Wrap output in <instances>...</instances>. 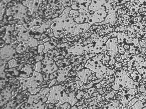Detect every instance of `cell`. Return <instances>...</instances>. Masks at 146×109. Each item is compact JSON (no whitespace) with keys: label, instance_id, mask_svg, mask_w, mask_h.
<instances>
[{"label":"cell","instance_id":"6da1fadb","mask_svg":"<svg viewBox=\"0 0 146 109\" xmlns=\"http://www.w3.org/2000/svg\"><path fill=\"white\" fill-rule=\"evenodd\" d=\"M46 97L48 99L46 103L56 104V107H60V105L65 102H68L72 106H74L78 102V99L75 97V93L66 94L61 85L54 86L50 88V90Z\"/></svg>","mask_w":146,"mask_h":109},{"label":"cell","instance_id":"7a4b0ae2","mask_svg":"<svg viewBox=\"0 0 146 109\" xmlns=\"http://www.w3.org/2000/svg\"><path fill=\"white\" fill-rule=\"evenodd\" d=\"M20 81V84L23 90L28 88V91L32 95H36L39 92L40 88H38V85L42 84L43 80V75L40 72L34 71L33 75L30 78H17Z\"/></svg>","mask_w":146,"mask_h":109},{"label":"cell","instance_id":"3957f363","mask_svg":"<svg viewBox=\"0 0 146 109\" xmlns=\"http://www.w3.org/2000/svg\"><path fill=\"white\" fill-rule=\"evenodd\" d=\"M49 87L43 88L36 95H32L30 93H27L29 97L27 102L21 106L23 109H44L45 108L46 103L43 102V98H45L49 92Z\"/></svg>","mask_w":146,"mask_h":109},{"label":"cell","instance_id":"277c9868","mask_svg":"<svg viewBox=\"0 0 146 109\" xmlns=\"http://www.w3.org/2000/svg\"><path fill=\"white\" fill-rule=\"evenodd\" d=\"M30 30L26 29L23 24H16L13 35L19 42L27 44L30 48H34L38 45V41L34 36L30 35Z\"/></svg>","mask_w":146,"mask_h":109},{"label":"cell","instance_id":"5b68a950","mask_svg":"<svg viewBox=\"0 0 146 109\" xmlns=\"http://www.w3.org/2000/svg\"><path fill=\"white\" fill-rule=\"evenodd\" d=\"M28 9L23 3H18L10 7L6 10V15L10 17L9 20H19L24 21L27 18V14Z\"/></svg>","mask_w":146,"mask_h":109},{"label":"cell","instance_id":"8992f818","mask_svg":"<svg viewBox=\"0 0 146 109\" xmlns=\"http://www.w3.org/2000/svg\"><path fill=\"white\" fill-rule=\"evenodd\" d=\"M102 55H98L95 57L89 60L87 62L86 64L85 65L86 68H89L90 70L96 73V76L98 78L101 77L106 71L107 68L102 64V63L100 61L102 57Z\"/></svg>","mask_w":146,"mask_h":109},{"label":"cell","instance_id":"52a82bcc","mask_svg":"<svg viewBox=\"0 0 146 109\" xmlns=\"http://www.w3.org/2000/svg\"><path fill=\"white\" fill-rule=\"evenodd\" d=\"M42 71L47 74H52L58 70V68L55 62L45 53L44 59L42 61Z\"/></svg>","mask_w":146,"mask_h":109},{"label":"cell","instance_id":"ba28073f","mask_svg":"<svg viewBox=\"0 0 146 109\" xmlns=\"http://www.w3.org/2000/svg\"><path fill=\"white\" fill-rule=\"evenodd\" d=\"M16 46L12 43L7 44L1 49V58L5 61L11 59L16 54Z\"/></svg>","mask_w":146,"mask_h":109},{"label":"cell","instance_id":"9c48e42d","mask_svg":"<svg viewBox=\"0 0 146 109\" xmlns=\"http://www.w3.org/2000/svg\"><path fill=\"white\" fill-rule=\"evenodd\" d=\"M107 13L105 10H100L94 12L90 14L88 18V23L91 25L96 23L102 22L106 17Z\"/></svg>","mask_w":146,"mask_h":109},{"label":"cell","instance_id":"30bf717a","mask_svg":"<svg viewBox=\"0 0 146 109\" xmlns=\"http://www.w3.org/2000/svg\"><path fill=\"white\" fill-rule=\"evenodd\" d=\"M42 0H24L22 3L27 7L29 11V15L31 16L38 10Z\"/></svg>","mask_w":146,"mask_h":109},{"label":"cell","instance_id":"8fae6325","mask_svg":"<svg viewBox=\"0 0 146 109\" xmlns=\"http://www.w3.org/2000/svg\"><path fill=\"white\" fill-rule=\"evenodd\" d=\"M71 65H69L65 67H61L56 71V80L58 82L65 81L68 78V73L71 69Z\"/></svg>","mask_w":146,"mask_h":109},{"label":"cell","instance_id":"7c38bea8","mask_svg":"<svg viewBox=\"0 0 146 109\" xmlns=\"http://www.w3.org/2000/svg\"><path fill=\"white\" fill-rule=\"evenodd\" d=\"M106 0H92L91 3L88 7V9L95 12L100 10H105Z\"/></svg>","mask_w":146,"mask_h":109},{"label":"cell","instance_id":"4fadbf2b","mask_svg":"<svg viewBox=\"0 0 146 109\" xmlns=\"http://www.w3.org/2000/svg\"><path fill=\"white\" fill-rule=\"evenodd\" d=\"M5 33L4 36L3 37V39L5 41V43L7 44H11L12 37L14 35V32L15 30V24L9 25L5 27Z\"/></svg>","mask_w":146,"mask_h":109},{"label":"cell","instance_id":"5bb4252c","mask_svg":"<svg viewBox=\"0 0 146 109\" xmlns=\"http://www.w3.org/2000/svg\"><path fill=\"white\" fill-rule=\"evenodd\" d=\"M92 73H93L92 70H90L89 68H86L80 71H76V76L80 78V81H82L84 83H86L88 78Z\"/></svg>","mask_w":146,"mask_h":109},{"label":"cell","instance_id":"9a60e30c","mask_svg":"<svg viewBox=\"0 0 146 109\" xmlns=\"http://www.w3.org/2000/svg\"><path fill=\"white\" fill-rule=\"evenodd\" d=\"M22 68L21 69V72L19 77L23 78H27L31 74H33L34 71L32 70L31 66L28 64H22Z\"/></svg>","mask_w":146,"mask_h":109},{"label":"cell","instance_id":"2e32d148","mask_svg":"<svg viewBox=\"0 0 146 109\" xmlns=\"http://www.w3.org/2000/svg\"><path fill=\"white\" fill-rule=\"evenodd\" d=\"M84 47L80 44L70 47L67 50L69 53H72L74 55H80L84 53Z\"/></svg>","mask_w":146,"mask_h":109},{"label":"cell","instance_id":"e0dca14e","mask_svg":"<svg viewBox=\"0 0 146 109\" xmlns=\"http://www.w3.org/2000/svg\"><path fill=\"white\" fill-rule=\"evenodd\" d=\"M91 25L89 23H82L77 24L75 35H79L80 33H84L90 28Z\"/></svg>","mask_w":146,"mask_h":109},{"label":"cell","instance_id":"ac0fdd59","mask_svg":"<svg viewBox=\"0 0 146 109\" xmlns=\"http://www.w3.org/2000/svg\"><path fill=\"white\" fill-rule=\"evenodd\" d=\"M90 15V14L89 12L84 13H80V16L74 18V20L76 23L78 24L88 23V18Z\"/></svg>","mask_w":146,"mask_h":109},{"label":"cell","instance_id":"d6986e66","mask_svg":"<svg viewBox=\"0 0 146 109\" xmlns=\"http://www.w3.org/2000/svg\"><path fill=\"white\" fill-rule=\"evenodd\" d=\"M51 42H47L44 43V45L45 46V48H44V49L43 50V53H47L48 51H49L50 50H51L52 49H53L57 45L56 42L55 41L54 39L53 40L52 39L51 37Z\"/></svg>","mask_w":146,"mask_h":109},{"label":"cell","instance_id":"ffe728a7","mask_svg":"<svg viewBox=\"0 0 146 109\" xmlns=\"http://www.w3.org/2000/svg\"><path fill=\"white\" fill-rule=\"evenodd\" d=\"M42 19H35L29 23H25L23 25L27 30H30L32 27L35 26H40L42 25Z\"/></svg>","mask_w":146,"mask_h":109},{"label":"cell","instance_id":"44dd1931","mask_svg":"<svg viewBox=\"0 0 146 109\" xmlns=\"http://www.w3.org/2000/svg\"><path fill=\"white\" fill-rule=\"evenodd\" d=\"M11 94L9 92V91L7 90V89H5L1 93V102L7 101L9 100V98L11 97Z\"/></svg>","mask_w":146,"mask_h":109},{"label":"cell","instance_id":"7402d4cb","mask_svg":"<svg viewBox=\"0 0 146 109\" xmlns=\"http://www.w3.org/2000/svg\"><path fill=\"white\" fill-rule=\"evenodd\" d=\"M53 23L52 20H50L49 22H48L47 23H44L42 25L40 26V27L36 30V33H38L39 34H42L44 32L46 31L47 29L48 28L50 27V26Z\"/></svg>","mask_w":146,"mask_h":109},{"label":"cell","instance_id":"603a6c76","mask_svg":"<svg viewBox=\"0 0 146 109\" xmlns=\"http://www.w3.org/2000/svg\"><path fill=\"white\" fill-rule=\"evenodd\" d=\"M28 47V46L27 44L19 42V45L16 47V50L17 53L21 54V53H23L25 51H26L27 48Z\"/></svg>","mask_w":146,"mask_h":109},{"label":"cell","instance_id":"cb8c5ba5","mask_svg":"<svg viewBox=\"0 0 146 109\" xmlns=\"http://www.w3.org/2000/svg\"><path fill=\"white\" fill-rule=\"evenodd\" d=\"M113 19H115V14L111 13L110 15H108L107 17H106L105 18L104 22H101V24H105V23H113L115 22V20Z\"/></svg>","mask_w":146,"mask_h":109},{"label":"cell","instance_id":"d4e9b609","mask_svg":"<svg viewBox=\"0 0 146 109\" xmlns=\"http://www.w3.org/2000/svg\"><path fill=\"white\" fill-rule=\"evenodd\" d=\"M80 13L78 11V10L73 9V10H70V11L69 12V16L71 18L74 19L76 17H78L80 16Z\"/></svg>","mask_w":146,"mask_h":109},{"label":"cell","instance_id":"484cf974","mask_svg":"<svg viewBox=\"0 0 146 109\" xmlns=\"http://www.w3.org/2000/svg\"><path fill=\"white\" fill-rule=\"evenodd\" d=\"M9 64V68H12L14 67H16V66H19L20 64L18 63V62L16 61L15 59H12L9 61L8 62Z\"/></svg>","mask_w":146,"mask_h":109},{"label":"cell","instance_id":"4316f807","mask_svg":"<svg viewBox=\"0 0 146 109\" xmlns=\"http://www.w3.org/2000/svg\"><path fill=\"white\" fill-rule=\"evenodd\" d=\"M35 71H37L38 72H41L42 71V63L40 61H38L36 64L35 65Z\"/></svg>","mask_w":146,"mask_h":109},{"label":"cell","instance_id":"83f0119b","mask_svg":"<svg viewBox=\"0 0 146 109\" xmlns=\"http://www.w3.org/2000/svg\"><path fill=\"white\" fill-rule=\"evenodd\" d=\"M60 54V53H58V51H56V50H50L49 51H48V56L50 57V58H52V57L55 55H58Z\"/></svg>","mask_w":146,"mask_h":109},{"label":"cell","instance_id":"f1b7e54d","mask_svg":"<svg viewBox=\"0 0 146 109\" xmlns=\"http://www.w3.org/2000/svg\"><path fill=\"white\" fill-rule=\"evenodd\" d=\"M71 105L68 102H65L63 104L60 105V108H62V109H70L71 108Z\"/></svg>","mask_w":146,"mask_h":109},{"label":"cell","instance_id":"f546056e","mask_svg":"<svg viewBox=\"0 0 146 109\" xmlns=\"http://www.w3.org/2000/svg\"><path fill=\"white\" fill-rule=\"evenodd\" d=\"M45 48V46L43 44H40L38 46V53H42L43 52V50Z\"/></svg>","mask_w":146,"mask_h":109},{"label":"cell","instance_id":"4dcf8cb0","mask_svg":"<svg viewBox=\"0 0 146 109\" xmlns=\"http://www.w3.org/2000/svg\"><path fill=\"white\" fill-rule=\"evenodd\" d=\"M56 81H57V80H56V79H55V78H54L53 79H52L51 83L49 85V87H51V86H52V85H54L55 83L56 82Z\"/></svg>","mask_w":146,"mask_h":109},{"label":"cell","instance_id":"1f68e13d","mask_svg":"<svg viewBox=\"0 0 146 109\" xmlns=\"http://www.w3.org/2000/svg\"><path fill=\"white\" fill-rule=\"evenodd\" d=\"M46 37H47L46 35H45V34H44V33H42V35H41L40 37V40H43V39L46 38Z\"/></svg>","mask_w":146,"mask_h":109}]
</instances>
